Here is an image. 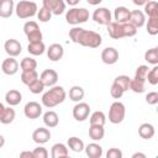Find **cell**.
Here are the masks:
<instances>
[{
	"label": "cell",
	"instance_id": "obj_48",
	"mask_svg": "<svg viewBox=\"0 0 158 158\" xmlns=\"http://www.w3.org/2000/svg\"><path fill=\"white\" fill-rule=\"evenodd\" d=\"M79 1L80 0H64V2L67 4V5H69V6H77L78 4H79Z\"/></svg>",
	"mask_w": 158,
	"mask_h": 158
},
{
	"label": "cell",
	"instance_id": "obj_50",
	"mask_svg": "<svg viewBox=\"0 0 158 158\" xmlns=\"http://www.w3.org/2000/svg\"><path fill=\"white\" fill-rule=\"evenodd\" d=\"M101 1H102V0H86V2H88L89 5H93V6H96V5L101 4Z\"/></svg>",
	"mask_w": 158,
	"mask_h": 158
},
{
	"label": "cell",
	"instance_id": "obj_14",
	"mask_svg": "<svg viewBox=\"0 0 158 158\" xmlns=\"http://www.w3.org/2000/svg\"><path fill=\"white\" fill-rule=\"evenodd\" d=\"M46 52H47L48 59L52 60V62H58L64 56V48L59 43H52V44H49V47L46 49Z\"/></svg>",
	"mask_w": 158,
	"mask_h": 158
},
{
	"label": "cell",
	"instance_id": "obj_28",
	"mask_svg": "<svg viewBox=\"0 0 158 158\" xmlns=\"http://www.w3.org/2000/svg\"><path fill=\"white\" fill-rule=\"evenodd\" d=\"M67 147H68L69 149H72L73 152L79 153V152H83V151H84L85 144H84V142H83L79 137L72 136V137H69L68 141H67Z\"/></svg>",
	"mask_w": 158,
	"mask_h": 158
},
{
	"label": "cell",
	"instance_id": "obj_10",
	"mask_svg": "<svg viewBox=\"0 0 158 158\" xmlns=\"http://www.w3.org/2000/svg\"><path fill=\"white\" fill-rule=\"evenodd\" d=\"M23 114L30 120H36L42 115V105L37 101H28L23 107Z\"/></svg>",
	"mask_w": 158,
	"mask_h": 158
},
{
	"label": "cell",
	"instance_id": "obj_44",
	"mask_svg": "<svg viewBox=\"0 0 158 158\" xmlns=\"http://www.w3.org/2000/svg\"><path fill=\"white\" fill-rule=\"evenodd\" d=\"M123 90L122 89H120L117 85H115L114 83H112V85H111V88H110V95L114 98V99H121L122 98V95H123Z\"/></svg>",
	"mask_w": 158,
	"mask_h": 158
},
{
	"label": "cell",
	"instance_id": "obj_23",
	"mask_svg": "<svg viewBox=\"0 0 158 158\" xmlns=\"http://www.w3.org/2000/svg\"><path fill=\"white\" fill-rule=\"evenodd\" d=\"M154 133H156V130H154V126L152 123L144 122V123H141L139 127H138V135L143 139H151V138H153Z\"/></svg>",
	"mask_w": 158,
	"mask_h": 158
},
{
	"label": "cell",
	"instance_id": "obj_6",
	"mask_svg": "<svg viewBox=\"0 0 158 158\" xmlns=\"http://www.w3.org/2000/svg\"><path fill=\"white\" fill-rule=\"evenodd\" d=\"M126 115V107L121 101H114L109 109V121L114 125H118L123 121Z\"/></svg>",
	"mask_w": 158,
	"mask_h": 158
},
{
	"label": "cell",
	"instance_id": "obj_12",
	"mask_svg": "<svg viewBox=\"0 0 158 158\" xmlns=\"http://www.w3.org/2000/svg\"><path fill=\"white\" fill-rule=\"evenodd\" d=\"M4 49L9 57H17L22 52V46L16 38H9L4 43Z\"/></svg>",
	"mask_w": 158,
	"mask_h": 158
},
{
	"label": "cell",
	"instance_id": "obj_21",
	"mask_svg": "<svg viewBox=\"0 0 158 158\" xmlns=\"http://www.w3.org/2000/svg\"><path fill=\"white\" fill-rule=\"evenodd\" d=\"M5 101L9 106H16L22 101V94L16 89H10L5 94Z\"/></svg>",
	"mask_w": 158,
	"mask_h": 158
},
{
	"label": "cell",
	"instance_id": "obj_4",
	"mask_svg": "<svg viewBox=\"0 0 158 158\" xmlns=\"http://www.w3.org/2000/svg\"><path fill=\"white\" fill-rule=\"evenodd\" d=\"M37 11H38L37 4L31 0H20L15 5V14L21 20L33 17L35 15H37Z\"/></svg>",
	"mask_w": 158,
	"mask_h": 158
},
{
	"label": "cell",
	"instance_id": "obj_25",
	"mask_svg": "<svg viewBox=\"0 0 158 158\" xmlns=\"http://www.w3.org/2000/svg\"><path fill=\"white\" fill-rule=\"evenodd\" d=\"M27 52L31 56H42L46 52V44L43 43V41H40V42H28Z\"/></svg>",
	"mask_w": 158,
	"mask_h": 158
},
{
	"label": "cell",
	"instance_id": "obj_38",
	"mask_svg": "<svg viewBox=\"0 0 158 158\" xmlns=\"http://www.w3.org/2000/svg\"><path fill=\"white\" fill-rule=\"evenodd\" d=\"M146 30L148 35L156 36L158 33V17H148V21L146 23Z\"/></svg>",
	"mask_w": 158,
	"mask_h": 158
},
{
	"label": "cell",
	"instance_id": "obj_11",
	"mask_svg": "<svg viewBox=\"0 0 158 158\" xmlns=\"http://www.w3.org/2000/svg\"><path fill=\"white\" fill-rule=\"evenodd\" d=\"M42 6L52 12V15H60L65 11L67 4L64 0H42Z\"/></svg>",
	"mask_w": 158,
	"mask_h": 158
},
{
	"label": "cell",
	"instance_id": "obj_15",
	"mask_svg": "<svg viewBox=\"0 0 158 158\" xmlns=\"http://www.w3.org/2000/svg\"><path fill=\"white\" fill-rule=\"evenodd\" d=\"M32 139L37 144H44L51 139V131L46 127H38L32 132Z\"/></svg>",
	"mask_w": 158,
	"mask_h": 158
},
{
	"label": "cell",
	"instance_id": "obj_30",
	"mask_svg": "<svg viewBox=\"0 0 158 158\" xmlns=\"http://www.w3.org/2000/svg\"><path fill=\"white\" fill-rule=\"evenodd\" d=\"M15 116H16V112H15V110L11 106L5 107L4 111H2V114L0 115V122L2 125H9V123L14 122Z\"/></svg>",
	"mask_w": 158,
	"mask_h": 158
},
{
	"label": "cell",
	"instance_id": "obj_16",
	"mask_svg": "<svg viewBox=\"0 0 158 158\" xmlns=\"http://www.w3.org/2000/svg\"><path fill=\"white\" fill-rule=\"evenodd\" d=\"M41 81L44 84V86H53L58 81V73L54 69H44L40 75Z\"/></svg>",
	"mask_w": 158,
	"mask_h": 158
},
{
	"label": "cell",
	"instance_id": "obj_51",
	"mask_svg": "<svg viewBox=\"0 0 158 158\" xmlns=\"http://www.w3.org/2000/svg\"><path fill=\"white\" fill-rule=\"evenodd\" d=\"M132 158H146V154L141 153V152H136V153L132 154Z\"/></svg>",
	"mask_w": 158,
	"mask_h": 158
},
{
	"label": "cell",
	"instance_id": "obj_19",
	"mask_svg": "<svg viewBox=\"0 0 158 158\" xmlns=\"http://www.w3.org/2000/svg\"><path fill=\"white\" fill-rule=\"evenodd\" d=\"M15 11L14 0H0V17L9 19Z\"/></svg>",
	"mask_w": 158,
	"mask_h": 158
},
{
	"label": "cell",
	"instance_id": "obj_13",
	"mask_svg": "<svg viewBox=\"0 0 158 158\" xmlns=\"http://www.w3.org/2000/svg\"><path fill=\"white\" fill-rule=\"evenodd\" d=\"M19 62L15 59V57H7L1 63V70L6 75H15L19 72Z\"/></svg>",
	"mask_w": 158,
	"mask_h": 158
},
{
	"label": "cell",
	"instance_id": "obj_29",
	"mask_svg": "<svg viewBox=\"0 0 158 158\" xmlns=\"http://www.w3.org/2000/svg\"><path fill=\"white\" fill-rule=\"evenodd\" d=\"M84 95H85V91L81 86L79 85H74L69 89V99L74 102H79L84 99Z\"/></svg>",
	"mask_w": 158,
	"mask_h": 158
},
{
	"label": "cell",
	"instance_id": "obj_40",
	"mask_svg": "<svg viewBox=\"0 0 158 158\" xmlns=\"http://www.w3.org/2000/svg\"><path fill=\"white\" fill-rule=\"evenodd\" d=\"M28 86V89H30V91L32 93V94H41L43 90H44V84L41 81V79L38 78V79H36L35 81H32L31 84H28L27 85Z\"/></svg>",
	"mask_w": 158,
	"mask_h": 158
},
{
	"label": "cell",
	"instance_id": "obj_9",
	"mask_svg": "<svg viewBox=\"0 0 158 158\" xmlns=\"http://www.w3.org/2000/svg\"><path fill=\"white\" fill-rule=\"evenodd\" d=\"M72 114H73L74 120L83 122V121H85V120L89 117V115H90V105L86 104V102L79 101V102H77V104L74 105Z\"/></svg>",
	"mask_w": 158,
	"mask_h": 158
},
{
	"label": "cell",
	"instance_id": "obj_24",
	"mask_svg": "<svg viewBox=\"0 0 158 158\" xmlns=\"http://www.w3.org/2000/svg\"><path fill=\"white\" fill-rule=\"evenodd\" d=\"M84 151L89 158H101L102 156V147L95 142L86 144L84 147Z\"/></svg>",
	"mask_w": 158,
	"mask_h": 158
},
{
	"label": "cell",
	"instance_id": "obj_35",
	"mask_svg": "<svg viewBox=\"0 0 158 158\" xmlns=\"http://www.w3.org/2000/svg\"><path fill=\"white\" fill-rule=\"evenodd\" d=\"M89 122H90V125H101V126H104L105 122H106V116L102 111H99V110L94 111L89 117Z\"/></svg>",
	"mask_w": 158,
	"mask_h": 158
},
{
	"label": "cell",
	"instance_id": "obj_33",
	"mask_svg": "<svg viewBox=\"0 0 158 158\" xmlns=\"http://www.w3.org/2000/svg\"><path fill=\"white\" fill-rule=\"evenodd\" d=\"M38 78L40 77H38V73H37L36 69H32V70H22V73H21V81L25 85L31 84L32 81H35Z\"/></svg>",
	"mask_w": 158,
	"mask_h": 158
},
{
	"label": "cell",
	"instance_id": "obj_1",
	"mask_svg": "<svg viewBox=\"0 0 158 158\" xmlns=\"http://www.w3.org/2000/svg\"><path fill=\"white\" fill-rule=\"evenodd\" d=\"M69 38L72 42L89 48H98L102 43V37L100 33L78 26H74L72 30H69Z\"/></svg>",
	"mask_w": 158,
	"mask_h": 158
},
{
	"label": "cell",
	"instance_id": "obj_32",
	"mask_svg": "<svg viewBox=\"0 0 158 158\" xmlns=\"http://www.w3.org/2000/svg\"><path fill=\"white\" fill-rule=\"evenodd\" d=\"M143 6H144V11H143L144 15H147L148 17H158V5H157V1L149 0Z\"/></svg>",
	"mask_w": 158,
	"mask_h": 158
},
{
	"label": "cell",
	"instance_id": "obj_7",
	"mask_svg": "<svg viewBox=\"0 0 158 158\" xmlns=\"http://www.w3.org/2000/svg\"><path fill=\"white\" fill-rule=\"evenodd\" d=\"M23 32L28 40V42H40L43 38V35L40 30V26L36 21H27L23 25Z\"/></svg>",
	"mask_w": 158,
	"mask_h": 158
},
{
	"label": "cell",
	"instance_id": "obj_3",
	"mask_svg": "<svg viewBox=\"0 0 158 158\" xmlns=\"http://www.w3.org/2000/svg\"><path fill=\"white\" fill-rule=\"evenodd\" d=\"M107 32L109 36L114 40H120L123 37H133L137 33V28L130 23V22H123L118 23L116 21H111L107 25Z\"/></svg>",
	"mask_w": 158,
	"mask_h": 158
},
{
	"label": "cell",
	"instance_id": "obj_46",
	"mask_svg": "<svg viewBox=\"0 0 158 158\" xmlns=\"http://www.w3.org/2000/svg\"><path fill=\"white\" fill-rule=\"evenodd\" d=\"M106 158H122V152L118 148H110L106 153Z\"/></svg>",
	"mask_w": 158,
	"mask_h": 158
},
{
	"label": "cell",
	"instance_id": "obj_26",
	"mask_svg": "<svg viewBox=\"0 0 158 158\" xmlns=\"http://www.w3.org/2000/svg\"><path fill=\"white\" fill-rule=\"evenodd\" d=\"M68 154H69L68 147L64 143H54L52 146L51 149L52 158H63V157H68Z\"/></svg>",
	"mask_w": 158,
	"mask_h": 158
},
{
	"label": "cell",
	"instance_id": "obj_31",
	"mask_svg": "<svg viewBox=\"0 0 158 158\" xmlns=\"http://www.w3.org/2000/svg\"><path fill=\"white\" fill-rule=\"evenodd\" d=\"M130 90H132L136 94H142L146 90V80L138 79V78H133L130 81Z\"/></svg>",
	"mask_w": 158,
	"mask_h": 158
},
{
	"label": "cell",
	"instance_id": "obj_34",
	"mask_svg": "<svg viewBox=\"0 0 158 158\" xmlns=\"http://www.w3.org/2000/svg\"><path fill=\"white\" fill-rule=\"evenodd\" d=\"M130 81H131V78L128 75H117L115 79H114V84L117 85L120 89H122L123 91H127L130 90Z\"/></svg>",
	"mask_w": 158,
	"mask_h": 158
},
{
	"label": "cell",
	"instance_id": "obj_27",
	"mask_svg": "<svg viewBox=\"0 0 158 158\" xmlns=\"http://www.w3.org/2000/svg\"><path fill=\"white\" fill-rule=\"evenodd\" d=\"M105 136V128L101 125H90L89 127V137L93 141H101Z\"/></svg>",
	"mask_w": 158,
	"mask_h": 158
},
{
	"label": "cell",
	"instance_id": "obj_18",
	"mask_svg": "<svg viewBox=\"0 0 158 158\" xmlns=\"http://www.w3.org/2000/svg\"><path fill=\"white\" fill-rule=\"evenodd\" d=\"M128 22L132 23L137 30L141 28L142 26H144L146 23V15L143 14V11L141 10H132L130 12V19Z\"/></svg>",
	"mask_w": 158,
	"mask_h": 158
},
{
	"label": "cell",
	"instance_id": "obj_37",
	"mask_svg": "<svg viewBox=\"0 0 158 158\" xmlns=\"http://www.w3.org/2000/svg\"><path fill=\"white\" fill-rule=\"evenodd\" d=\"M20 68L21 70H32L37 68V60L32 57H25L20 62Z\"/></svg>",
	"mask_w": 158,
	"mask_h": 158
},
{
	"label": "cell",
	"instance_id": "obj_41",
	"mask_svg": "<svg viewBox=\"0 0 158 158\" xmlns=\"http://www.w3.org/2000/svg\"><path fill=\"white\" fill-rule=\"evenodd\" d=\"M37 19L41 21V22H48L51 19H52V12L49 10H47L46 7H41L38 11H37Z\"/></svg>",
	"mask_w": 158,
	"mask_h": 158
},
{
	"label": "cell",
	"instance_id": "obj_49",
	"mask_svg": "<svg viewBox=\"0 0 158 158\" xmlns=\"http://www.w3.org/2000/svg\"><path fill=\"white\" fill-rule=\"evenodd\" d=\"M149 0H132V2L135 4V5H137V6H143L146 2H148Z\"/></svg>",
	"mask_w": 158,
	"mask_h": 158
},
{
	"label": "cell",
	"instance_id": "obj_43",
	"mask_svg": "<svg viewBox=\"0 0 158 158\" xmlns=\"http://www.w3.org/2000/svg\"><path fill=\"white\" fill-rule=\"evenodd\" d=\"M32 153H33V158H47L48 157V151L44 147H42L41 144L38 147H36L32 151Z\"/></svg>",
	"mask_w": 158,
	"mask_h": 158
},
{
	"label": "cell",
	"instance_id": "obj_42",
	"mask_svg": "<svg viewBox=\"0 0 158 158\" xmlns=\"http://www.w3.org/2000/svg\"><path fill=\"white\" fill-rule=\"evenodd\" d=\"M148 70H149L148 65H146V64L138 65V67L136 68V72H135V78L142 79V80H146V77H147V73H148Z\"/></svg>",
	"mask_w": 158,
	"mask_h": 158
},
{
	"label": "cell",
	"instance_id": "obj_17",
	"mask_svg": "<svg viewBox=\"0 0 158 158\" xmlns=\"http://www.w3.org/2000/svg\"><path fill=\"white\" fill-rule=\"evenodd\" d=\"M101 60L105 64H109V65L115 64L118 60V52H117V49L114 48V47L104 48L102 52H101Z\"/></svg>",
	"mask_w": 158,
	"mask_h": 158
},
{
	"label": "cell",
	"instance_id": "obj_20",
	"mask_svg": "<svg viewBox=\"0 0 158 158\" xmlns=\"http://www.w3.org/2000/svg\"><path fill=\"white\" fill-rule=\"evenodd\" d=\"M43 123L46 125V127L48 128H54L58 126L59 123V116L56 111L53 110H48L43 114Z\"/></svg>",
	"mask_w": 158,
	"mask_h": 158
},
{
	"label": "cell",
	"instance_id": "obj_22",
	"mask_svg": "<svg viewBox=\"0 0 158 158\" xmlns=\"http://www.w3.org/2000/svg\"><path fill=\"white\" fill-rule=\"evenodd\" d=\"M130 12H131V10H128L126 6H117L114 10V20L116 22H118V23L128 22Z\"/></svg>",
	"mask_w": 158,
	"mask_h": 158
},
{
	"label": "cell",
	"instance_id": "obj_45",
	"mask_svg": "<svg viewBox=\"0 0 158 158\" xmlns=\"http://www.w3.org/2000/svg\"><path fill=\"white\" fill-rule=\"evenodd\" d=\"M146 102L148 105H156V104H158V93L157 91H149L146 95Z\"/></svg>",
	"mask_w": 158,
	"mask_h": 158
},
{
	"label": "cell",
	"instance_id": "obj_36",
	"mask_svg": "<svg viewBox=\"0 0 158 158\" xmlns=\"http://www.w3.org/2000/svg\"><path fill=\"white\" fill-rule=\"evenodd\" d=\"M144 60L148 62V64L157 65L158 64V47L149 48L144 53Z\"/></svg>",
	"mask_w": 158,
	"mask_h": 158
},
{
	"label": "cell",
	"instance_id": "obj_2",
	"mask_svg": "<svg viewBox=\"0 0 158 158\" xmlns=\"http://www.w3.org/2000/svg\"><path fill=\"white\" fill-rule=\"evenodd\" d=\"M65 98H67V93H65L64 88L60 85H53L46 93H43L41 102L44 107L52 109V107H56L57 105L62 104L65 100Z\"/></svg>",
	"mask_w": 158,
	"mask_h": 158
},
{
	"label": "cell",
	"instance_id": "obj_47",
	"mask_svg": "<svg viewBox=\"0 0 158 158\" xmlns=\"http://www.w3.org/2000/svg\"><path fill=\"white\" fill-rule=\"evenodd\" d=\"M20 157H21V158H25V157H27V158H33V153L30 152V151H23V152L20 153Z\"/></svg>",
	"mask_w": 158,
	"mask_h": 158
},
{
	"label": "cell",
	"instance_id": "obj_5",
	"mask_svg": "<svg viewBox=\"0 0 158 158\" xmlns=\"http://www.w3.org/2000/svg\"><path fill=\"white\" fill-rule=\"evenodd\" d=\"M89 11L85 7H72L65 12V21L69 25L77 26L79 23H84L89 20Z\"/></svg>",
	"mask_w": 158,
	"mask_h": 158
},
{
	"label": "cell",
	"instance_id": "obj_8",
	"mask_svg": "<svg viewBox=\"0 0 158 158\" xmlns=\"http://www.w3.org/2000/svg\"><path fill=\"white\" fill-rule=\"evenodd\" d=\"M91 17H93L94 22H96L99 25H104V26H107L112 21V14L106 7H98L96 10H94Z\"/></svg>",
	"mask_w": 158,
	"mask_h": 158
},
{
	"label": "cell",
	"instance_id": "obj_52",
	"mask_svg": "<svg viewBox=\"0 0 158 158\" xmlns=\"http://www.w3.org/2000/svg\"><path fill=\"white\" fill-rule=\"evenodd\" d=\"M5 144V137L2 135H0V148H2Z\"/></svg>",
	"mask_w": 158,
	"mask_h": 158
},
{
	"label": "cell",
	"instance_id": "obj_39",
	"mask_svg": "<svg viewBox=\"0 0 158 158\" xmlns=\"http://www.w3.org/2000/svg\"><path fill=\"white\" fill-rule=\"evenodd\" d=\"M146 81H148L151 85L158 84V67L157 65H154L152 69L148 70L147 77H146Z\"/></svg>",
	"mask_w": 158,
	"mask_h": 158
}]
</instances>
